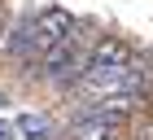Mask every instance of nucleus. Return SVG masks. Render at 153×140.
<instances>
[{"instance_id": "423d86ee", "label": "nucleus", "mask_w": 153, "mask_h": 140, "mask_svg": "<svg viewBox=\"0 0 153 140\" xmlns=\"http://www.w3.org/2000/svg\"><path fill=\"white\" fill-rule=\"evenodd\" d=\"M0 105H9V96H4V92H0Z\"/></svg>"}, {"instance_id": "f03ea898", "label": "nucleus", "mask_w": 153, "mask_h": 140, "mask_svg": "<svg viewBox=\"0 0 153 140\" xmlns=\"http://www.w3.org/2000/svg\"><path fill=\"white\" fill-rule=\"evenodd\" d=\"M31 18H35L39 35H44L48 44H57V39H66V35L79 26V18H74L70 9H61V4H44V9H31Z\"/></svg>"}, {"instance_id": "7ed1b4c3", "label": "nucleus", "mask_w": 153, "mask_h": 140, "mask_svg": "<svg viewBox=\"0 0 153 140\" xmlns=\"http://www.w3.org/2000/svg\"><path fill=\"white\" fill-rule=\"evenodd\" d=\"M13 136H18V140H61V127L53 123V114L22 109V114L13 118Z\"/></svg>"}, {"instance_id": "39448f33", "label": "nucleus", "mask_w": 153, "mask_h": 140, "mask_svg": "<svg viewBox=\"0 0 153 140\" xmlns=\"http://www.w3.org/2000/svg\"><path fill=\"white\" fill-rule=\"evenodd\" d=\"M13 136V118H0V140H9Z\"/></svg>"}, {"instance_id": "20e7f679", "label": "nucleus", "mask_w": 153, "mask_h": 140, "mask_svg": "<svg viewBox=\"0 0 153 140\" xmlns=\"http://www.w3.org/2000/svg\"><path fill=\"white\" fill-rule=\"evenodd\" d=\"M9 26H13V18H9V9H4V0H0V48H4V35H9Z\"/></svg>"}, {"instance_id": "f257e3e1", "label": "nucleus", "mask_w": 153, "mask_h": 140, "mask_svg": "<svg viewBox=\"0 0 153 140\" xmlns=\"http://www.w3.org/2000/svg\"><path fill=\"white\" fill-rule=\"evenodd\" d=\"M127 127H118L109 118H66L61 140H123Z\"/></svg>"}]
</instances>
